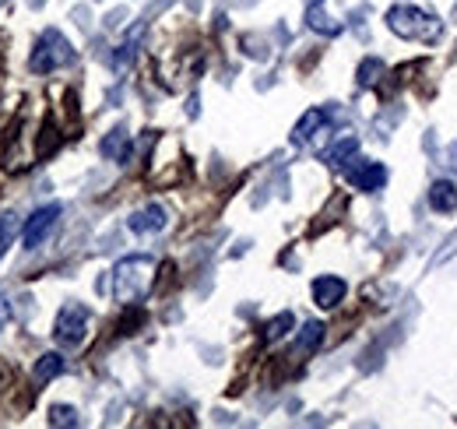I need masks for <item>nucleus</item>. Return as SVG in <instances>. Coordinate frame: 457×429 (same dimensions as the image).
I'll use <instances>...</instances> for the list:
<instances>
[{"instance_id": "obj_14", "label": "nucleus", "mask_w": 457, "mask_h": 429, "mask_svg": "<svg viewBox=\"0 0 457 429\" xmlns=\"http://www.w3.org/2000/svg\"><path fill=\"white\" fill-rule=\"evenodd\" d=\"M67 370V359L57 356V352H46V356H39V363H36V380L39 383H46V380H54Z\"/></svg>"}, {"instance_id": "obj_3", "label": "nucleus", "mask_w": 457, "mask_h": 429, "mask_svg": "<svg viewBox=\"0 0 457 429\" xmlns=\"http://www.w3.org/2000/svg\"><path fill=\"white\" fill-rule=\"evenodd\" d=\"M67 63H74V46H71V39H67L63 32H57V29H46V32L39 36L32 56H29V67H32L36 74H54V71L67 67Z\"/></svg>"}, {"instance_id": "obj_10", "label": "nucleus", "mask_w": 457, "mask_h": 429, "mask_svg": "<svg viewBox=\"0 0 457 429\" xmlns=\"http://www.w3.org/2000/svg\"><path fill=\"white\" fill-rule=\"evenodd\" d=\"M355 156H359V138L345 134V138H338V141L324 152V162H328L331 169H345L348 162H355Z\"/></svg>"}, {"instance_id": "obj_16", "label": "nucleus", "mask_w": 457, "mask_h": 429, "mask_svg": "<svg viewBox=\"0 0 457 429\" xmlns=\"http://www.w3.org/2000/svg\"><path fill=\"white\" fill-rule=\"evenodd\" d=\"M141 36H145V29L137 25V29L127 36V43H120V46H116V54H113V67H116V71H123V67L134 60V54H137V39H141Z\"/></svg>"}, {"instance_id": "obj_4", "label": "nucleus", "mask_w": 457, "mask_h": 429, "mask_svg": "<svg viewBox=\"0 0 457 429\" xmlns=\"http://www.w3.org/2000/svg\"><path fill=\"white\" fill-rule=\"evenodd\" d=\"M88 334V310L81 303H67L57 314V324H54V338L63 349H78Z\"/></svg>"}, {"instance_id": "obj_23", "label": "nucleus", "mask_w": 457, "mask_h": 429, "mask_svg": "<svg viewBox=\"0 0 457 429\" xmlns=\"http://www.w3.org/2000/svg\"><path fill=\"white\" fill-rule=\"evenodd\" d=\"M310 4H324V0H310Z\"/></svg>"}, {"instance_id": "obj_5", "label": "nucleus", "mask_w": 457, "mask_h": 429, "mask_svg": "<svg viewBox=\"0 0 457 429\" xmlns=\"http://www.w3.org/2000/svg\"><path fill=\"white\" fill-rule=\"evenodd\" d=\"M60 214H63L60 205H46V208H36V212L29 214V222H25V229H21L25 250H39V247L50 240V232H54V225L60 222Z\"/></svg>"}, {"instance_id": "obj_2", "label": "nucleus", "mask_w": 457, "mask_h": 429, "mask_svg": "<svg viewBox=\"0 0 457 429\" xmlns=\"http://www.w3.org/2000/svg\"><path fill=\"white\" fill-rule=\"evenodd\" d=\"M387 29L401 39H415V43H440L444 39V21L415 4H395L387 11Z\"/></svg>"}, {"instance_id": "obj_11", "label": "nucleus", "mask_w": 457, "mask_h": 429, "mask_svg": "<svg viewBox=\"0 0 457 429\" xmlns=\"http://www.w3.org/2000/svg\"><path fill=\"white\" fill-rule=\"evenodd\" d=\"M429 208L433 212H457V187L451 180H436L433 187H429Z\"/></svg>"}, {"instance_id": "obj_7", "label": "nucleus", "mask_w": 457, "mask_h": 429, "mask_svg": "<svg viewBox=\"0 0 457 429\" xmlns=\"http://www.w3.org/2000/svg\"><path fill=\"white\" fill-rule=\"evenodd\" d=\"M170 225V212L162 205H145L127 218V229L137 232V236H148V232H162Z\"/></svg>"}, {"instance_id": "obj_22", "label": "nucleus", "mask_w": 457, "mask_h": 429, "mask_svg": "<svg viewBox=\"0 0 457 429\" xmlns=\"http://www.w3.org/2000/svg\"><path fill=\"white\" fill-rule=\"evenodd\" d=\"M447 162H451V169H454V172H457V145H454V148H451V152H447Z\"/></svg>"}, {"instance_id": "obj_21", "label": "nucleus", "mask_w": 457, "mask_h": 429, "mask_svg": "<svg viewBox=\"0 0 457 429\" xmlns=\"http://www.w3.org/2000/svg\"><path fill=\"white\" fill-rule=\"evenodd\" d=\"M7 324H11V299L0 292V331H4Z\"/></svg>"}, {"instance_id": "obj_17", "label": "nucleus", "mask_w": 457, "mask_h": 429, "mask_svg": "<svg viewBox=\"0 0 457 429\" xmlns=\"http://www.w3.org/2000/svg\"><path fill=\"white\" fill-rule=\"evenodd\" d=\"M380 74H384V60L370 56V60H362V63H359V85H362V88L377 85V81H380Z\"/></svg>"}, {"instance_id": "obj_6", "label": "nucleus", "mask_w": 457, "mask_h": 429, "mask_svg": "<svg viewBox=\"0 0 457 429\" xmlns=\"http://www.w3.org/2000/svg\"><path fill=\"white\" fill-rule=\"evenodd\" d=\"M348 183L355 190H362V194H373V190H380L387 183V169L380 162H355L348 169Z\"/></svg>"}, {"instance_id": "obj_1", "label": "nucleus", "mask_w": 457, "mask_h": 429, "mask_svg": "<svg viewBox=\"0 0 457 429\" xmlns=\"http://www.w3.org/2000/svg\"><path fill=\"white\" fill-rule=\"evenodd\" d=\"M155 271H159V265H155V257H148V254L123 257V261L113 268L116 303H123V307H137V303H145L148 292H152V285H155Z\"/></svg>"}, {"instance_id": "obj_9", "label": "nucleus", "mask_w": 457, "mask_h": 429, "mask_svg": "<svg viewBox=\"0 0 457 429\" xmlns=\"http://www.w3.org/2000/svg\"><path fill=\"white\" fill-rule=\"evenodd\" d=\"M328 120H331V113L328 109H306L303 113V120L295 123V130H292V145H310L313 138H317V130H324L328 127Z\"/></svg>"}, {"instance_id": "obj_19", "label": "nucleus", "mask_w": 457, "mask_h": 429, "mask_svg": "<svg viewBox=\"0 0 457 429\" xmlns=\"http://www.w3.org/2000/svg\"><path fill=\"white\" fill-rule=\"evenodd\" d=\"M14 232H18L14 214L4 212L0 214V261H4V254H7V247H11V240H14Z\"/></svg>"}, {"instance_id": "obj_20", "label": "nucleus", "mask_w": 457, "mask_h": 429, "mask_svg": "<svg viewBox=\"0 0 457 429\" xmlns=\"http://www.w3.org/2000/svg\"><path fill=\"white\" fill-rule=\"evenodd\" d=\"M50 426H78V412L71 405H54L50 408Z\"/></svg>"}, {"instance_id": "obj_18", "label": "nucleus", "mask_w": 457, "mask_h": 429, "mask_svg": "<svg viewBox=\"0 0 457 429\" xmlns=\"http://www.w3.org/2000/svg\"><path fill=\"white\" fill-rule=\"evenodd\" d=\"M292 327H295V317H292V314H278V317H271V321H268L264 338H268V341H278V338H286Z\"/></svg>"}, {"instance_id": "obj_8", "label": "nucleus", "mask_w": 457, "mask_h": 429, "mask_svg": "<svg viewBox=\"0 0 457 429\" xmlns=\"http://www.w3.org/2000/svg\"><path fill=\"white\" fill-rule=\"evenodd\" d=\"M345 292H348V285H345L342 278H335V274H320V278L313 282V303H317L320 310H335L345 299Z\"/></svg>"}, {"instance_id": "obj_15", "label": "nucleus", "mask_w": 457, "mask_h": 429, "mask_svg": "<svg viewBox=\"0 0 457 429\" xmlns=\"http://www.w3.org/2000/svg\"><path fill=\"white\" fill-rule=\"evenodd\" d=\"M306 25H310L313 32H324V36H338V32H342V25L331 21V18L320 11V4H310V11H306Z\"/></svg>"}, {"instance_id": "obj_12", "label": "nucleus", "mask_w": 457, "mask_h": 429, "mask_svg": "<svg viewBox=\"0 0 457 429\" xmlns=\"http://www.w3.org/2000/svg\"><path fill=\"white\" fill-rule=\"evenodd\" d=\"M103 156L113 162L130 159V134H127L123 127H116V130H110V134L103 138Z\"/></svg>"}, {"instance_id": "obj_13", "label": "nucleus", "mask_w": 457, "mask_h": 429, "mask_svg": "<svg viewBox=\"0 0 457 429\" xmlns=\"http://www.w3.org/2000/svg\"><path fill=\"white\" fill-rule=\"evenodd\" d=\"M324 324L320 321H306L303 324V331H299V341H295V349L303 352V356H310L313 349H320V341H324Z\"/></svg>"}]
</instances>
